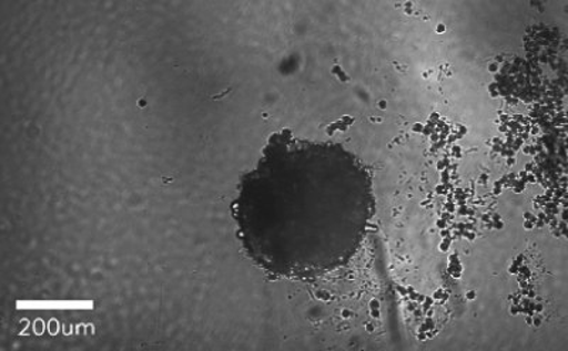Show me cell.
<instances>
[{
	"mask_svg": "<svg viewBox=\"0 0 568 351\" xmlns=\"http://www.w3.org/2000/svg\"><path fill=\"white\" fill-rule=\"evenodd\" d=\"M353 162L339 147L272 135L243 175L232 216L246 256L278 278L311 279L353 254Z\"/></svg>",
	"mask_w": 568,
	"mask_h": 351,
	"instance_id": "obj_1",
	"label": "cell"
}]
</instances>
